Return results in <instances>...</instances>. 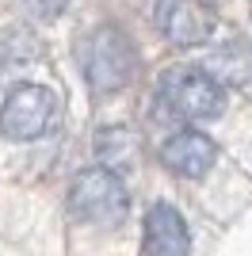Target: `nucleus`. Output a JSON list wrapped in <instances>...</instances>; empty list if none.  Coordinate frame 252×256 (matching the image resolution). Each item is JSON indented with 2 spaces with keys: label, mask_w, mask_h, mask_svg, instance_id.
Masks as SVG:
<instances>
[{
  "label": "nucleus",
  "mask_w": 252,
  "mask_h": 256,
  "mask_svg": "<svg viewBox=\"0 0 252 256\" xmlns=\"http://www.w3.org/2000/svg\"><path fill=\"white\" fill-rule=\"evenodd\" d=\"M80 65H84V80L96 92H115V88L130 84V76L138 69V54L118 27H96L84 38Z\"/></svg>",
  "instance_id": "obj_1"
},
{
  "label": "nucleus",
  "mask_w": 252,
  "mask_h": 256,
  "mask_svg": "<svg viewBox=\"0 0 252 256\" xmlns=\"http://www.w3.org/2000/svg\"><path fill=\"white\" fill-rule=\"evenodd\" d=\"M69 210L73 218L88 226H118L130 210V195H126V184L118 180V172H107V168H88L80 172L69 188Z\"/></svg>",
  "instance_id": "obj_2"
},
{
  "label": "nucleus",
  "mask_w": 252,
  "mask_h": 256,
  "mask_svg": "<svg viewBox=\"0 0 252 256\" xmlns=\"http://www.w3.org/2000/svg\"><path fill=\"white\" fill-rule=\"evenodd\" d=\"M160 104L172 107V115H180V118L206 122V118L222 115L226 88H222L206 69L176 65V69H164V76H160Z\"/></svg>",
  "instance_id": "obj_3"
},
{
  "label": "nucleus",
  "mask_w": 252,
  "mask_h": 256,
  "mask_svg": "<svg viewBox=\"0 0 252 256\" xmlns=\"http://www.w3.org/2000/svg\"><path fill=\"white\" fill-rule=\"evenodd\" d=\"M58 122V96L42 84H16L0 107V134L8 142H34Z\"/></svg>",
  "instance_id": "obj_4"
},
{
  "label": "nucleus",
  "mask_w": 252,
  "mask_h": 256,
  "mask_svg": "<svg viewBox=\"0 0 252 256\" xmlns=\"http://www.w3.org/2000/svg\"><path fill=\"white\" fill-rule=\"evenodd\" d=\"M214 12L202 0H160L157 27L172 46H199L214 34Z\"/></svg>",
  "instance_id": "obj_5"
},
{
  "label": "nucleus",
  "mask_w": 252,
  "mask_h": 256,
  "mask_svg": "<svg viewBox=\"0 0 252 256\" xmlns=\"http://www.w3.org/2000/svg\"><path fill=\"white\" fill-rule=\"evenodd\" d=\"M191 234L188 222L176 206L153 203L146 214V237H142V252L146 256H188Z\"/></svg>",
  "instance_id": "obj_6"
},
{
  "label": "nucleus",
  "mask_w": 252,
  "mask_h": 256,
  "mask_svg": "<svg viewBox=\"0 0 252 256\" xmlns=\"http://www.w3.org/2000/svg\"><path fill=\"white\" fill-rule=\"evenodd\" d=\"M160 160H164L168 168L184 176V180H199L206 176L210 164L218 160V150H214V142L199 130H176L172 138L160 146Z\"/></svg>",
  "instance_id": "obj_7"
},
{
  "label": "nucleus",
  "mask_w": 252,
  "mask_h": 256,
  "mask_svg": "<svg viewBox=\"0 0 252 256\" xmlns=\"http://www.w3.org/2000/svg\"><path fill=\"white\" fill-rule=\"evenodd\" d=\"M218 84H252V46L248 42H226L218 50H210L206 65H202Z\"/></svg>",
  "instance_id": "obj_8"
},
{
  "label": "nucleus",
  "mask_w": 252,
  "mask_h": 256,
  "mask_svg": "<svg viewBox=\"0 0 252 256\" xmlns=\"http://www.w3.org/2000/svg\"><path fill=\"white\" fill-rule=\"evenodd\" d=\"M96 150H100V160L107 164V172L138 168V160H142V142H138L126 126H111V130H104Z\"/></svg>",
  "instance_id": "obj_9"
},
{
  "label": "nucleus",
  "mask_w": 252,
  "mask_h": 256,
  "mask_svg": "<svg viewBox=\"0 0 252 256\" xmlns=\"http://www.w3.org/2000/svg\"><path fill=\"white\" fill-rule=\"evenodd\" d=\"M65 4H69V0H27V8H31L38 20H58L65 12Z\"/></svg>",
  "instance_id": "obj_10"
}]
</instances>
